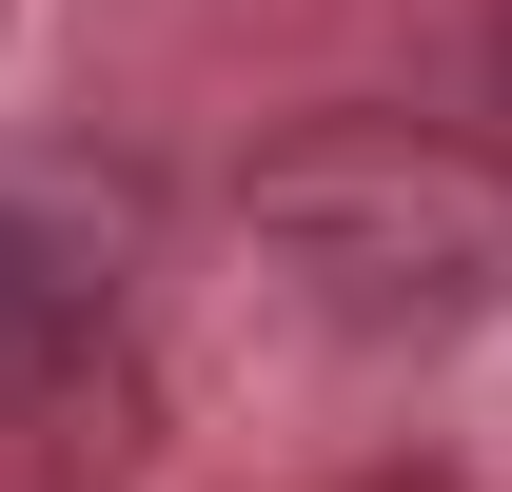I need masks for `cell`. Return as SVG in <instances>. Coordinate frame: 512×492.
<instances>
[{
  "label": "cell",
  "mask_w": 512,
  "mask_h": 492,
  "mask_svg": "<svg viewBox=\"0 0 512 492\" xmlns=\"http://www.w3.org/2000/svg\"><path fill=\"white\" fill-rule=\"evenodd\" d=\"M493 99H512V20H493Z\"/></svg>",
  "instance_id": "obj_3"
},
{
  "label": "cell",
  "mask_w": 512,
  "mask_h": 492,
  "mask_svg": "<svg viewBox=\"0 0 512 492\" xmlns=\"http://www.w3.org/2000/svg\"><path fill=\"white\" fill-rule=\"evenodd\" d=\"M119 335V217H79L60 178H0V414L60 394Z\"/></svg>",
  "instance_id": "obj_2"
},
{
  "label": "cell",
  "mask_w": 512,
  "mask_h": 492,
  "mask_svg": "<svg viewBox=\"0 0 512 492\" xmlns=\"http://www.w3.org/2000/svg\"><path fill=\"white\" fill-rule=\"evenodd\" d=\"M256 276L355 335V355H414V335H473L512 296V178L453 158V138H394V119H335V138H276L237 197Z\"/></svg>",
  "instance_id": "obj_1"
}]
</instances>
